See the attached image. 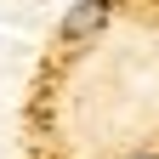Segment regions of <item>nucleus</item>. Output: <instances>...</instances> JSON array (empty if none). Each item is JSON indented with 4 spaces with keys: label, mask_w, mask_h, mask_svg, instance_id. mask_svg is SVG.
<instances>
[{
    "label": "nucleus",
    "mask_w": 159,
    "mask_h": 159,
    "mask_svg": "<svg viewBox=\"0 0 159 159\" xmlns=\"http://www.w3.org/2000/svg\"><path fill=\"white\" fill-rule=\"evenodd\" d=\"M108 17H114V0H74V6L63 11V46H85V40H97L108 29Z\"/></svg>",
    "instance_id": "1"
},
{
    "label": "nucleus",
    "mask_w": 159,
    "mask_h": 159,
    "mask_svg": "<svg viewBox=\"0 0 159 159\" xmlns=\"http://www.w3.org/2000/svg\"><path fill=\"white\" fill-rule=\"evenodd\" d=\"M131 159H159V153H131Z\"/></svg>",
    "instance_id": "2"
}]
</instances>
